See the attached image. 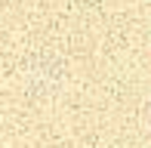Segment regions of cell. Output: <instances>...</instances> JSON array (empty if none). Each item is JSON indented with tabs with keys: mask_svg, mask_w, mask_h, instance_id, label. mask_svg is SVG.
<instances>
[{
	"mask_svg": "<svg viewBox=\"0 0 151 148\" xmlns=\"http://www.w3.org/2000/svg\"><path fill=\"white\" fill-rule=\"evenodd\" d=\"M19 80H22V93L34 102H52L68 90V62L59 52H37L19 68Z\"/></svg>",
	"mask_w": 151,
	"mask_h": 148,
	"instance_id": "obj_1",
	"label": "cell"
}]
</instances>
